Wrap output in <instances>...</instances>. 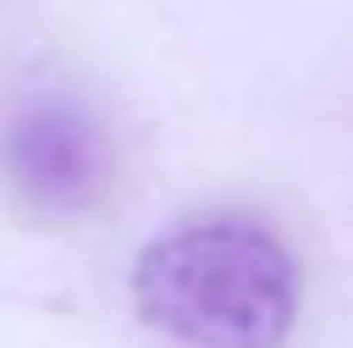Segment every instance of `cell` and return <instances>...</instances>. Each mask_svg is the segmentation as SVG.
Returning a JSON list of instances; mask_svg holds the SVG:
<instances>
[{
  "label": "cell",
  "instance_id": "obj_1",
  "mask_svg": "<svg viewBox=\"0 0 353 348\" xmlns=\"http://www.w3.org/2000/svg\"><path fill=\"white\" fill-rule=\"evenodd\" d=\"M134 308L185 348H284L301 273L284 238L255 215H191L139 250Z\"/></svg>",
  "mask_w": 353,
  "mask_h": 348
},
{
  "label": "cell",
  "instance_id": "obj_2",
  "mask_svg": "<svg viewBox=\"0 0 353 348\" xmlns=\"http://www.w3.org/2000/svg\"><path fill=\"white\" fill-rule=\"evenodd\" d=\"M0 174L35 215H81L105 197L110 139L81 99L29 93L0 122Z\"/></svg>",
  "mask_w": 353,
  "mask_h": 348
}]
</instances>
